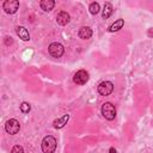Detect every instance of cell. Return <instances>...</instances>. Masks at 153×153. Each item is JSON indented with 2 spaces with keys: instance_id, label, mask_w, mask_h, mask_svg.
Here are the masks:
<instances>
[{
  "instance_id": "obj_1",
  "label": "cell",
  "mask_w": 153,
  "mask_h": 153,
  "mask_svg": "<svg viewBox=\"0 0 153 153\" xmlns=\"http://www.w3.org/2000/svg\"><path fill=\"white\" fill-rule=\"evenodd\" d=\"M56 149V139L51 135H47L42 140V151L43 153H54Z\"/></svg>"
},
{
  "instance_id": "obj_2",
  "label": "cell",
  "mask_w": 153,
  "mask_h": 153,
  "mask_svg": "<svg viewBox=\"0 0 153 153\" xmlns=\"http://www.w3.org/2000/svg\"><path fill=\"white\" fill-rule=\"evenodd\" d=\"M102 115L106 120L112 121L116 117V109H115V106L111 103H104L102 105Z\"/></svg>"
},
{
  "instance_id": "obj_3",
  "label": "cell",
  "mask_w": 153,
  "mask_h": 153,
  "mask_svg": "<svg viewBox=\"0 0 153 153\" xmlns=\"http://www.w3.org/2000/svg\"><path fill=\"white\" fill-rule=\"evenodd\" d=\"M48 50H49V54H50L53 57H55V59L61 57V56L63 55V53H65V48H63V45H62L61 43H57V42L51 43V44L49 45Z\"/></svg>"
},
{
  "instance_id": "obj_4",
  "label": "cell",
  "mask_w": 153,
  "mask_h": 153,
  "mask_svg": "<svg viewBox=\"0 0 153 153\" xmlns=\"http://www.w3.org/2000/svg\"><path fill=\"white\" fill-rule=\"evenodd\" d=\"M19 129H20V124H19V122H18L17 120H14V118L8 120V121L6 122V124H5V130H6L10 135L17 134V133L19 131Z\"/></svg>"
},
{
  "instance_id": "obj_5",
  "label": "cell",
  "mask_w": 153,
  "mask_h": 153,
  "mask_svg": "<svg viewBox=\"0 0 153 153\" xmlns=\"http://www.w3.org/2000/svg\"><path fill=\"white\" fill-rule=\"evenodd\" d=\"M19 7V1L18 0H6L4 4H2V8L5 10L6 13L8 14H13L17 12Z\"/></svg>"
},
{
  "instance_id": "obj_6",
  "label": "cell",
  "mask_w": 153,
  "mask_h": 153,
  "mask_svg": "<svg viewBox=\"0 0 153 153\" xmlns=\"http://www.w3.org/2000/svg\"><path fill=\"white\" fill-rule=\"evenodd\" d=\"M114 91V84L111 81H102L98 85V92L102 96H109Z\"/></svg>"
},
{
  "instance_id": "obj_7",
  "label": "cell",
  "mask_w": 153,
  "mask_h": 153,
  "mask_svg": "<svg viewBox=\"0 0 153 153\" xmlns=\"http://www.w3.org/2000/svg\"><path fill=\"white\" fill-rule=\"evenodd\" d=\"M87 80H88V73L86 71H84V69L78 71L73 76V81L76 85H84V84L87 82Z\"/></svg>"
},
{
  "instance_id": "obj_8",
  "label": "cell",
  "mask_w": 153,
  "mask_h": 153,
  "mask_svg": "<svg viewBox=\"0 0 153 153\" xmlns=\"http://www.w3.org/2000/svg\"><path fill=\"white\" fill-rule=\"evenodd\" d=\"M69 19H71V17H69V14L66 11H61L56 16V22H57L59 25H66V24H68L69 23Z\"/></svg>"
},
{
  "instance_id": "obj_9",
  "label": "cell",
  "mask_w": 153,
  "mask_h": 153,
  "mask_svg": "<svg viewBox=\"0 0 153 153\" xmlns=\"http://www.w3.org/2000/svg\"><path fill=\"white\" fill-rule=\"evenodd\" d=\"M78 36L81 38V39H88L91 36H92V30L91 27L88 26H81L78 31Z\"/></svg>"
},
{
  "instance_id": "obj_10",
  "label": "cell",
  "mask_w": 153,
  "mask_h": 153,
  "mask_svg": "<svg viewBox=\"0 0 153 153\" xmlns=\"http://www.w3.org/2000/svg\"><path fill=\"white\" fill-rule=\"evenodd\" d=\"M16 32L19 36V38H22L23 41H29L30 39V35H29L27 30L24 26H17L16 27Z\"/></svg>"
},
{
  "instance_id": "obj_11",
  "label": "cell",
  "mask_w": 153,
  "mask_h": 153,
  "mask_svg": "<svg viewBox=\"0 0 153 153\" xmlns=\"http://www.w3.org/2000/svg\"><path fill=\"white\" fill-rule=\"evenodd\" d=\"M39 5H41V8H42L43 11L49 12V11H51V10L54 8L55 1H53V0H42V1L39 2Z\"/></svg>"
},
{
  "instance_id": "obj_12",
  "label": "cell",
  "mask_w": 153,
  "mask_h": 153,
  "mask_svg": "<svg viewBox=\"0 0 153 153\" xmlns=\"http://www.w3.org/2000/svg\"><path fill=\"white\" fill-rule=\"evenodd\" d=\"M68 120H69V115H63L62 117L56 118V120L54 121V127H55V128H62V127H65V124L68 122Z\"/></svg>"
},
{
  "instance_id": "obj_13",
  "label": "cell",
  "mask_w": 153,
  "mask_h": 153,
  "mask_svg": "<svg viewBox=\"0 0 153 153\" xmlns=\"http://www.w3.org/2000/svg\"><path fill=\"white\" fill-rule=\"evenodd\" d=\"M112 5L110 2H105L104 4V8H103V13H102V17L104 19H108L111 14H112Z\"/></svg>"
},
{
  "instance_id": "obj_14",
  "label": "cell",
  "mask_w": 153,
  "mask_h": 153,
  "mask_svg": "<svg viewBox=\"0 0 153 153\" xmlns=\"http://www.w3.org/2000/svg\"><path fill=\"white\" fill-rule=\"evenodd\" d=\"M123 25H124V20H123V19H117L114 24H111V25L109 26L108 30H109L110 32H115V31H118L120 29H122Z\"/></svg>"
},
{
  "instance_id": "obj_15",
  "label": "cell",
  "mask_w": 153,
  "mask_h": 153,
  "mask_svg": "<svg viewBox=\"0 0 153 153\" xmlns=\"http://www.w3.org/2000/svg\"><path fill=\"white\" fill-rule=\"evenodd\" d=\"M88 10H90V13H91V14H97V13L99 12V4H98V2H92V4L90 5Z\"/></svg>"
},
{
  "instance_id": "obj_16",
  "label": "cell",
  "mask_w": 153,
  "mask_h": 153,
  "mask_svg": "<svg viewBox=\"0 0 153 153\" xmlns=\"http://www.w3.org/2000/svg\"><path fill=\"white\" fill-rule=\"evenodd\" d=\"M30 109H31V106H30V104L29 103H22V105H20V110H22V112H24V114H26V112H29L30 111Z\"/></svg>"
},
{
  "instance_id": "obj_17",
  "label": "cell",
  "mask_w": 153,
  "mask_h": 153,
  "mask_svg": "<svg viewBox=\"0 0 153 153\" xmlns=\"http://www.w3.org/2000/svg\"><path fill=\"white\" fill-rule=\"evenodd\" d=\"M11 153H24V149H23V147H22V146L16 145V146H13V147H12Z\"/></svg>"
},
{
  "instance_id": "obj_18",
  "label": "cell",
  "mask_w": 153,
  "mask_h": 153,
  "mask_svg": "<svg viewBox=\"0 0 153 153\" xmlns=\"http://www.w3.org/2000/svg\"><path fill=\"white\" fill-rule=\"evenodd\" d=\"M5 38H6V39H5V41H6V44H8V43L11 44V43H12V38H11V37H5Z\"/></svg>"
},
{
  "instance_id": "obj_19",
  "label": "cell",
  "mask_w": 153,
  "mask_h": 153,
  "mask_svg": "<svg viewBox=\"0 0 153 153\" xmlns=\"http://www.w3.org/2000/svg\"><path fill=\"white\" fill-rule=\"evenodd\" d=\"M147 35H148L149 37H153V29H149V30L147 31Z\"/></svg>"
},
{
  "instance_id": "obj_20",
  "label": "cell",
  "mask_w": 153,
  "mask_h": 153,
  "mask_svg": "<svg viewBox=\"0 0 153 153\" xmlns=\"http://www.w3.org/2000/svg\"><path fill=\"white\" fill-rule=\"evenodd\" d=\"M109 153H116V149H115L114 147H111V148L109 149Z\"/></svg>"
}]
</instances>
